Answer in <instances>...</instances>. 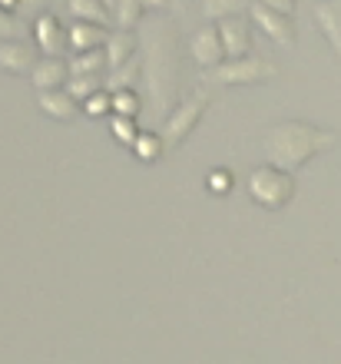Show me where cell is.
<instances>
[{"mask_svg": "<svg viewBox=\"0 0 341 364\" xmlns=\"http://www.w3.org/2000/svg\"><path fill=\"white\" fill-rule=\"evenodd\" d=\"M262 4H268V7L282 10V14H292L295 10V0H262Z\"/></svg>", "mask_w": 341, "mask_h": 364, "instance_id": "f1b7e54d", "label": "cell"}, {"mask_svg": "<svg viewBox=\"0 0 341 364\" xmlns=\"http://www.w3.org/2000/svg\"><path fill=\"white\" fill-rule=\"evenodd\" d=\"M315 20L341 60V0H315Z\"/></svg>", "mask_w": 341, "mask_h": 364, "instance_id": "5bb4252c", "label": "cell"}, {"mask_svg": "<svg viewBox=\"0 0 341 364\" xmlns=\"http://www.w3.org/2000/svg\"><path fill=\"white\" fill-rule=\"evenodd\" d=\"M33 40H37V47L43 50V57H63V50L70 47L67 27L60 23V17L53 10L33 20Z\"/></svg>", "mask_w": 341, "mask_h": 364, "instance_id": "ba28073f", "label": "cell"}, {"mask_svg": "<svg viewBox=\"0 0 341 364\" xmlns=\"http://www.w3.org/2000/svg\"><path fill=\"white\" fill-rule=\"evenodd\" d=\"M206 186L212 196H229V192H232V173H229V169H212V173L206 176Z\"/></svg>", "mask_w": 341, "mask_h": 364, "instance_id": "4316f807", "label": "cell"}, {"mask_svg": "<svg viewBox=\"0 0 341 364\" xmlns=\"http://www.w3.org/2000/svg\"><path fill=\"white\" fill-rule=\"evenodd\" d=\"M133 153L140 156L142 163H156L162 153H166V143H162V133H140Z\"/></svg>", "mask_w": 341, "mask_h": 364, "instance_id": "7402d4cb", "label": "cell"}, {"mask_svg": "<svg viewBox=\"0 0 341 364\" xmlns=\"http://www.w3.org/2000/svg\"><path fill=\"white\" fill-rule=\"evenodd\" d=\"M140 77H142V57H130L126 63H120V67L106 70L103 87L110 90V93H123V90H133V83Z\"/></svg>", "mask_w": 341, "mask_h": 364, "instance_id": "2e32d148", "label": "cell"}, {"mask_svg": "<svg viewBox=\"0 0 341 364\" xmlns=\"http://www.w3.org/2000/svg\"><path fill=\"white\" fill-rule=\"evenodd\" d=\"M335 143L338 136L332 129H322L305 119H282V123L268 126L266 139H262L268 163L282 166V169H298L318 153H328Z\"/></svg>", "mask_w": 341, "mask_h": 364, "instance_id": "7a4b0ae2", "label": "cell"}, {"mask_svg": "<svg viewBox=\"0 0 341 364\" xmlns=\"http://www.w3.org/2000/svg\"><path fill=\"white\" fill-rule=\"evenodd\" d=\"M278 73L272 60L256 57V53H246V57H226L212 70V83H222V87H252V83H266Z\"/></svg>", "mask_w": 341, "mask_h": 364, "instance_id": "5b68a950", "label": "cell"}, {"mask_svg": "<svg viewBox=\"0 0 341 364\" xmlns=\"http://www.w3.org/2000/svg\"><path fill=\"white\" fill-rule=\"evenodd\" d=\"M0 7H4V10H17V0H0Z\"/></svg>", "mask_w": 341, "mask_h": 364, "instance_id": "4dcf8cb0", "label": "cell"}, {"mask_svg": "<svg viewBox=\"0 0 341 364\" xmlns=\"http://www.w3.org/2000/svg\"><path fill=\"white\" fill-rule=\"evenodd\" d=\"M67 37H70V47L76 53H83V50H100L110 37V30L103 23H90V20H73L67 27Z\"/></svg>", "mask_w": 341, "mask_h": 364, "instance_id": "4fadbf2b", "label": "cell"}, {"mask_svg": "<svg viewBox=\"0 0 341 364\" xmlns=\"http://www.w3.org/2000/svg\"><path fill=\"white\" fill-rule=\"evenodd\" d=\"M246 189L256 205H262V209H268V212H278L295 199V176H292V169L266 163V166H256V169L248 173Z\"/></svg>", "mask_w": 341, "mask_h": 364, "instance_id": "3957f363", "label": "cell"}, {"mask_svg": "<svg viewBox=\"0 0 341 364\" xmlns=\"http://www.w3.org/2000/svg\"><path fill=\"white\" fill-rule=\"evenodd\" d=\"M103 4H106V7H116V0H103Z\"/></svg>", "mask_w": 341, "mask_h": 364, "instance_id": "1f68e13d", "label": "cell"}, {"mask_svg": "<svg viewBox=\"0 0 341 364\" xmlns=\"http://www.w3.org/2000/svg\"><path fill=\"white\" fill-rule=\"evenodd\" d=\"M70 63V77H90V73H103V70H110V63H106V50H83V53H76L73 60H67Z\"/></svg>", "mask_w": 341, "mask_h": 364, "instance_id": "e0dca14e", "label": "cell"}, {"mask_svg": "<svg viewBox=\"0 0 341 364\" xmlns=\"http://www.w3.org/2000/svg\"><path fill=\"white\" fill-rule=\"evenodd\" d=\"M248 7H252L248 0H202V14L216 23L226 17H246Z\"/></svg>", "mask_w": 341, "mask_h": 364, "instance_id": "d6986e66", "label": "cell"}, {"mask_svg": "<svg viewBox=\"0 0 341 364\" xmlns=\"http://www.w3.org/2000/svg\"><path fill=\"white\" fill-rule=\"evenodd\" d=\"M37 50L30 47L27 40H0V70H7V73H17V77H23L30 70H33V63H37Z\"/></svg>", "mask_w": 341, "mask_h": 364, "instance_id": "30bf717a", "label": "cell"}, {"mask_svg": "<svg viewBox=\"0 0 341 364\" xmlns=\"http://www.w3.org/2000/svg\"><path fill=\"white\" fill-rule=\"evenodd\" d=\"M37 106L43 109V116L57 119V123H70V119H76V113H80V100H73V96L67 93V87L40 93L37 96Z\"/></svg>", "mask_w": 341, "mask_h": 364, "instance_id": "7c38bea8", "label": "cell"}, {"mask_svg": "<svg viewBox=\"0 0 341 364\" xmlns=\"http://www.w3.org/2000/svg\"><path fill=\"white\" fill-rule=\"evenodd\" d=\"M67 10L73 20H90V23H110V7L103 0H67Z\"/></svg>", "mask_w": 341, "mask_h": 364, "instance_id": "ac0fdd59", "label": "cell"}, {"mask_svg": "<svg viewBox=\"0 0 341 364\" xmlns=\"http://www.w3.org/2000/svg\"><path fill=\"white\" fill-rule=\"evenodd\" d=\"M113 113L116 116H140V96L133 90H123V93H113Z\"/></svg>", "mask_w": 341, "mask_h": 364, "instance_id": "484cf974", "label": "cell"}, {"mask_svg": "<svg viewBox=\"0 0 341 364\" xmlns=\"http://www.w3.org/2000/svg\"><path fill=\"white\" fill-rule=\"evenodd\" d=\"M189 57L206 70H216L226 60V43L219 33V23H202L196 33L189 37Z\"/></svg>", "mask_w": 341, "mask_h": 364, "instance_id": "52a82bcc", "label": "cell"}, {"mask_svg": "<svg viewBox=\"0 0 341 364\" xmlns=\"http://www.w3.org/2000/svg\"><path fill=\"white\" fill-rule=\"evenodd\" d=\"M172 4H176V0H172Z\"/></svg>", "mask_w": 341, "mask_h": 364, "instance_id": "d6a6232c", "label": "cell"}, {"mask_svg": "<svg viewBox=\"0 0 341 364\" xmlns=\"http://www.w3.org/2000/svg\"><path fill=\"white\" fill-rule=\"evenodd\" d=\"M172 0H146V10H166Z\"/></svg>", "mask_w": 341, "mask_h": 364, "instance_id": "f546056e", "label": "cell"}, {"mask_svg": "<svg viewBox=\"0 0 341 364\" xmlns=\"http://www.w3.org/2000/svg\"><path fill=\"white\" fill-rule=\"evenodd\" d=\"M110 129H113L116 139H120L123 146H130V149H133L136 139H140V126H136L133 116H116L113 113V119H110Z\"/></svg>", "mask_w": 341, "mask_h": 364, "instance_id": "cb8c5ba5", "label": "cell"}, {"mask_svg": "<svg viewBox=\"0 0 341 364\" xmlns=\"http://www.w3.org/2000/svg\"><path fill=\"white\" fill-rule=\"evenodd\" d=\"M100 90H106L103 87V73H90V77H70V83H67V93L73 96V100H90L93 93H100Z\"/></svg>", "mask_w": 341, "mask_h": 364, "instance_id": "44dd1931", "label": "cell"}, {"mask_svg": "<svg viewBox=\"0 0 341 364\" xmlns=\"http://www.w3.org/2000/svg\"><path fill=\"white\" fill-rule=\"evenodd\" d=\"M50 7H53V0H17V14L23 20L43 17V14H50Z\"/></svg>", "mask_w": 341, "mask_h": 364, "instance_id": "83f0119b", "label": "cell"}, {"mask_svg": "<svg viewBox=\"0 0 341 364\" xmlns=\"http://www.w3.org/2000/svg\"><path fill=\"white\" fill-rule=\"evenodd\" d=\"M209 100H212L209 90H196L189 100L176 103V109L162 119V143H166V153H169V149H179V146L186 143V136H192V129H196L199 119L206 116Z\"/></svg>", "mask_w": 341, "mask_h": 364, "instance_id": "277c9868", "label": "cell"}, {"mask_svg": "<svg viewBox=\"0 0 341 364\" xmlns=\"http://www.w3.org/2000/svg\"><path fill=\"white\" fill-rule=\"evenodd\" d=\"M219 33H222V43H226V57H246V53H252V30H248L246 17L219 20Z\"/></svg>", "mask_w": 341, "mask_h": 364, "instance_id": "8fae6325", "label": "cell"}, {"mask_svg": "<svg viewBox=\"0 0 341 364\" xmlns=\"http://www.w3.org/2000/svg\"><path fill=\"white\" fill-rule=\"evenodd\" d=\"M30 30V20H23L17 10L0 7V40H23Z\"/></svg>", "mask_w": 341, "mask_h": 364, "instance_id": "ffe728a7", "label": "cell"}, {"mask_svg": "<svg viewBox=\"0 0 341 364\" xmlns=\"http://www.w3.org/2000/svg\"><path fill=\"white\" fill-rule=\"evenodd\" d=\"M142 80L159 119L176 109L182 93V40L172 20H156L142 30Z\"/></svg>", "mask_w": 341, "mask_h": 364, "instance_id": "6da1fadb", "label": "cell"}, {"mask_svg": "<svg viewBox=\"0 0 341 364\" xmlns=\"http://www.w3.org/2000/svg\"><path fill=\"white\" fill-rule=\"evenodd\" d=\"M142 10H146V0H116V7H113L116 27H130V30H133L136 23H140Z\"/></svg>", "mask_w": 341, "mask_h": 364, "instance_id": "603a6c76", "label": "cell"}, {"mask_svg": "<svg viewBox=\"0 0 341 364\" xmlns=\"http://www.w3.org/2000/svg\"><path fill=\"white\" fill-rule=\"evenodd\" d=\"M248 17H252V23H256L268 40H275L278 47H285V50L295 47L292 14H282V10H275V7H268V4H262V0H256V4L248 7Z\"/></svg>", "mask_w": 341, "mask_h": 364, "instance_id": "8992f818", "label": "cell"}, {"mask_svg": "<svg viewBox=\"0 0 341 364\" xmlns=\"http://www.w3.org/2000/svg\"><path fill=\"white\" fill-rule=\"evenodd\" d=\"M136 33L130 27H116L110 30V37H106L103 50H106V63H110V70L120 67V63H126L130 57H136Z\"/></svg>", "mask_w": 341, "mask_h": 364, "instance_id": "9a60e30c", "label": "cell"}, {"mask_svg": "<svg viewBox=\"0 0 341 364\" xmlns=\"http://www.w3.org/2000/svg\"><path fill=\"white\" fill-rule=\"evenodd\" d=\"M110 109H113V93H110V90H100V93H93L90 100H83V113L93 116V119L106 116Z\"/></svg>", "mask_w": 341, "mask_h": 364, "instance_id": "d4e9b609", "label": "cell"}, {"mask_svg": "<svg viewBox=\"0 0 341 364\" xmlns=\"http://www.w3.org/2000/svg\"><path fill=\"white\" fill-rule=\"evenodd\" d=\"M30 83L47 93V90H63L70 83V63L63 57H40L30 70Z\"/></svg>", "mask_w": 341, "mask_h": 364, "instance_id": "9c48e42d", "label": "cell"}]
</instances>
